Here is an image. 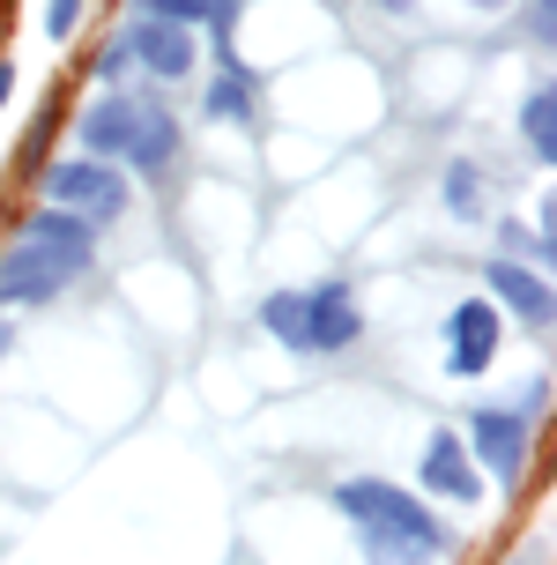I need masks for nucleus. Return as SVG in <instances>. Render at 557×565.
Listing matches in <instances>:
<instances>
[{"mask_svg":"<svg viewBox=\"0 0 557 565\" xmlns=\"http://www.w3.org/2000/svg\"><path fill=\"white\" fill-rule=\"evenodd\" d=\"M521 141H528L535 164H550V157H557V89L550 83H535L528 97H521Z\"/></svg>","mask_w":557,"mask_h":565,"instance_id":"nucleus-13","label":"nucleus"},{"mask_svg":"<svg viewBox=\"0 0 557 565\" xmlns=\"http://www.w3.org/2000/svg\"><path fill=\"white\" fill-rule=\"evenodd\" d=\"M45 209H67L83 224H119L135 209V186L119 164H97V157H67V164H45Z\"/></svg>","mask_w":557,"mask_h":565,"instance_id":"nucleus-3","label":"nucleus"},{"mask_svg":"<svg viewBox=\"0 0 557 565\" xmlns=\"http://www.w3.org/2000/svg\"><path fill=\"white\" fill-rule=\"evenodd\" d=\"M364 335V312L350 298V282H320L306 290V350H350Z\"/></svg>","mask_w":557,"mask_h":565,"instance_id":"nucleus-9","label":"nucleus"},{"mask_svg":"<svg viewBox=\"0 0 557 565\" xmlns=\"http://www.w3.org/2000/svg\"><path fill=\"white\" fill-rule=\"evenodd\" d=\"M483 298L499 312H513L521 328H550V282H543V268H521V260H483Z\"/></svg>","mask_w":557,"mask_h":565,"instance_id":"nucleus-7","label":"nucleus"},{"mask_svg":"<svg viewBox=\"0 0 557 565\" xmlns=\"http://www.w3.org/2000/svg\"><path fill=\"white\" fill-rule=\"evenodd\" d=\"M505 565H528V558H505Z\"/></svg>","mask_w":557,"mask_h":565,"instance_id":"nucleus-22","label":"nucleus"},{"mask_svg":"<svg viewBox=\"0 0 557 565\" xmlns=\"http://www.w3.org/2000/svg\"><path fill=\"white\" fill-rule=\"evenodd\" d=\"M535 15H550V0H535Z\"/></svg>","mask_w":557,"mask_h":565,"instance_id":"nucleus-20","label":"nucleus"},{"mask_svg":"<svg viewBox=\"0 0 557 565\" xmlns=\"http://www.w3.org/2000/svg\"><path fill=\"white\" fill-rule=\"evenodd\" d=\"M260 328H268L282 350H306V290H268V298H260Z\"/></svg>","mask_w":557,"mask_h":565,"instance_id":"nucleus-14","label":"nucleus"},{"mask_svg":"<svg viewBox=\"0 0 557 565\" xmlns=\"http://www.w3.org/2000/svg\"><path fill=\"white\" fill-rule=\"evenodd\" d=\"M0 350H8V328H0Z\"/></svg>","mask_w":557,"mask_h":565,"instance_id":"nucleus-21","label":"nucleus"},{"mask_svg":"<svg viewBox=\"0 0 557 565\" xmlns=\"http://www.w3.org/2000/svg\"><path fill=\"white\" fill-rule=\"evenodd\" d=\"M208 119H253V75L231 60L216 75V89H208Z\"/></svg>","mask_w":557,"mask_h":565,"instance_id":"nucleus-15","label":"nucleus"},{"mask_svg":"<svg viewBox=\"0 0 557 565\" xmlns=\"http://www.w3.org/2000/svg\"><path fill=\"white\" fill-rule=\"evenodd\" d=\"M0 209H8V201H0Z\"/></svg>","mask_w":557,"mask_h":565,"instance_id":"nucleus-23","label":"nucleus"},{"mask_svg":"<svg viewBox=\"0 0 557 565\" xmlns=\"http://www.w3.org/2000/svg\"><path fill=\"white\" fill-rule=\"evenodd\" d=\"M8 97H15V67L0 60V105H8Z\"/></svg>","mask_w":557,"mask_h":565,"instance_id":"nucleus-19","label":"nucleus"},{"mask_svg":"<svg viewBox=\"0 0 557 565\" xmlns=\"http://www.w3.org/2000/svg\"><path fill=\"white\" fill-rule=\"evenodd\" d=\"M499 335H505V312L491 306V298H461V306L446 312V372H453V380L491 372V358H499Z\"/></svg>","mask_w":557,"mask_h":565,"instance_id":"nucleus-6","label":"nucleus"},{"mask_svg":"<svg viewBox=\"0 0 557 565\" xmlns=\"http://www.w3.org/2000/svg\"><path fill=\"white\" fill-rule=\"evenodd\" d=\"M75 23H83V0H45V38H75Z\"/></svg>","mask_w":557,"mask_h":565,"instance_id":"nucleus-17","label":"nucleus"},{"mask_svg":"<svg viewBox=\"0 0 557 565\" xmlns=\"http://www.w3.org/2000/svg\"><path fill=\"white\" fill-rule=\"evenodd\" d=\"M75 149L97 164H135V171H171L179 157V119L149 89H97L75 119Z\"/></svg>","mask_w":557,"mask_h":565,"instance_id":"nucleus-1","label":"nucleus"},{"mask_svg":"<svg viewBox=\"0 0 557 565\" xmlns=\"http://www.w3.org/2000/svg\"><path fill=\"white\" fill-rule=\"evenodd\" d=\"M127 53L157 75V83H186L194 75V30H164V23H135L127 30Z\"/></svg>","mask_w":557,"mask_h":565,"instance_id":"nucleus-10","label":"nucleus"},{"mask_svg":"<svg viewBox=\"0 0 557 565\" xmlns=\"http://www.w3.org/2000/svg\"><path fill=\"white\" fill-rule=\"evenodd\" d=\"M23 238L30 246H53V254H75V260H97V224L67 216V209H30Z\"/></svg>","mask_w":557,"mask_h":565,"instance_id":"nucleus-11","label":"nucleus"},{"mask_svg":"<svg viewBox=\"0 0 557 565\" xmlns=\"http://www.w3.org/2000/svg\"><path fill=\"white\" fill-rule=\"evenodd\" d=\"M446 216H461V224L483 216V171L475 164H446Z\"/></svg>","mask_w":557,"mask_h":565,"instance_id":"nucleus-16","label":"nucleus"},{"mask_svg":"<svg viewBox=\"0 0 557 565\" xmlns=\"http://www.w3.org/2000/svg\"><path fill=\"white\" fill-rule=\"evenodd\" d=\"M127 67H135V53H127V38H119V45H105V60H97V75H105L111 89H119V75H127Z\"/></svg>","mask_w":557,"mask_h":565,"instance_id":"nucleus-18","label":"nucleus"},{"mask_svg":"<svg viewBox=\"0 0 557 565\" xmlns=\"http://www.w3.org/2000/svg\"><path fill=\"white\" fill-rule=\"evenodd\" d=\"M89 260L75 254H53V246H30V238H15L8 254H0V306H45V298H60L67 282L83 276Z\"/></svg>","mask_w":557,"mask_h":565,"instance_id":"nucleus-4","label":"nucleus"},{"mask_svg":"<svg viewBox=\"0 0 557 565\" xmlns=\"http://www.w3.org/2000/svg\"><path fill=\"white\" fill-rule=\"evenodd\" d=\"M461 447H469V461H483L499 483L528 477V417H521V409H469Z\"/></svg>","mask_w":557,"mask_h":565,"instance_id":"nucleus-5","label":"nucleus"},{"mask_svg":"<svg viewBox=\"0 0 557 565\" xmlns=\"http://www.w3.org/2000/svg\"><path fill=\"white\" fill-rule=\"evenodd\" d=\"M424 491H439L453 507H483V477H475L461 431H431L424 439Z\"/></svg>","mask_w":557,"mask_h":565,"instance_id":"nucleus-8","label":"nucleus"},{"mask_svg":"<svg viewBox=\"0 0 557 565\" xmlns=\"http://www.w3.org/2000/svg\"><path fill=\"white\" fill-rule=\"evenodd\" d=\"M328 499H334L342 521L364 529V558L372 565H409V558L446 551V521L439 513H424L409 491H394V483H379V477H350V483H334Z\"/></svg>","mask_w":557,"mask_h":565,"instance_id":"nucleus-2","label":"nucleus"},{"mask_svg":"<svg viewBox=\"0 0 557 565\" xmlns=\"http://www.w3.org/2000/svg\"><path fill=\"white\" fill-rule=\"evenodd\" d=\"M238 0H135V23H164V30H201V23H231Z\"/></svg>","mask_w":557,"mask_h":565,"instance_id":"nucleus-12","label":"nucleus"}]
</instances>
